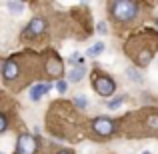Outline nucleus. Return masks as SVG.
Instances as JSON below:
<instances>
[{"label": "nucleus", "instance_id": "nucleus-1", "mask_svg": "<svg viewBox=\"0 0 158 154\" xmlns=\"http://www.w3.org/2000/svg\"><path fill=\"white\" fill-rule=\"evenodd\" d=\"M136 12H138V4L134 0H116V2H112V14L120 22L132 20L136 16Z\"/></svg>", "mask_w": 158, "mask_h": 154}, {"label": "nucleus", "instance_id": "nucleus-2", "mask_svg": "<svg viewBox=\"0 0 158 154\" xmlns=\"http://www.w3.org/2000/svg\"><path fill=\"white\" fill-rule=\"evenodd\" d=\"M92 86H94V90H96L100 96H104V98L112 96V94H114V90H116L114 80H112L110 76H106V74H94Z\"/></svg>", "mask_w": 158, "mask_h": 154}, {"label": "nucleus", "instance_id": "nucleus-3", "mask_svg": "<svg viewBox=\"0 0 158 154\" xmlns=\"http://www.w3.org/2000/svg\"><path fill=\"white\" fill-rule=\"evenodd\" d=\"M36 148H38V144L30 134H22L16 142V154H34Z\"/></svg>", "mask_w": 158, "mask_h": 154}, {"label": "nucleus", "instance_id": "nucleus-4", "mask_svg": "<svg viewBox=\"0 0 158 154\" xmlns=\"http://www.w3.org/2000/svg\"><path fill=\"white\" fill-rule=\"evenodd\" d=\"M92 128H94V132L100 134V136H110L112 132H114V122H112L110 118H106V116H100V118L92 120Z\"/></svg>", "mask_w": 158, "mask_h": 154}, {"label": "nucleus", "instance_id": "nucleus-5", "mask_svg": "<svg viewBox=\"0 0 158 154\" xmlns=\"http://www.w3.org/2000/svg\"><path fill=\"white\" fill-rule=\"evenodd\" d=\"M46 30V22L42 18H32L30 24L26 26V36H38Z\"/></svg>", "mask_w": 158, "mask_h": 154}, {"label": "nucleus", "instance_id": "nucleus-6", "mask_svg": "<svg viewBox=\"0 0 158 154\" xmlns=\"http://www.w3.org/2000/svg\"><path fill=\"white\" fill-rule=\"evenodd\" d=\"M2 76L6 78V80H14L16 76H18V64H16L14 60H6L2 66Z\"/></svg>", "mask_w": 158, "mask_h": 154}, {"label": "nucleus", "instance_id": "nucleus-7", "mask_svg": "<svg viewBox=\"0 0 158 154\" xmlns=\"http://www.w3.org/2000/svg\"><path fill=\"white\" fill-rule=\"evenodd\" d=\"M48 92H50V84H34L30 88V98L32 100H40V98Z\"/></svg>", "mask_w": 158, "mask_h": 154}, {"label": "nucleus", "instance_id": "nucleus-8", "mask_svg": "<svg viewBox=\"0 0 158 154\" xmlns=\"http://www.w3.org/2000/svg\"><path fill=\"white\" fill-rule=\"evenodd\" d=\"M84 74H86V66H76V68H72L68 72V78L72 82H80L84 78Z\"/></svg>", "mask_w": 158, "mask_h": 154}, {"label": "nucleus", "instance_id": "nucleus-9", "mask_svg": "<svg viewBox=\"0 0 158 154\" xmlns=\"http://www.w3.org/2000/svg\"><path fill=\"white\" fill-rule=\"evenodd\" d=\"M6 8L12 12V14H22L24 12V2H14V0H12V2L6 4Z\"/></svg>", "mask_w": 158, "mask_h": 154}, {"label": "nucleus", "instance_id": "nucleus-10", "mask_svg": "<svg viewBox=\"0 0 158 154\" xmlns=\"http://www.w3.org/2000/svg\"><path fill=\"white\" fill-rule=\"evenodd\" d=\"M48 72L52 74V76H58V74H62V64L58 60H50L48 62Z\"/></svg>", "mask_w": 158, "mask_h": 154}, {"label": "nucleus", "instance_id": "nucleus-11", "mask_svg": "<svg viewBox=\"0 0 158 154\" xmlns=\"http://www.w3.org/2000/svg\"><path fill=\"white\" fill-rule=\"evenodd\" d=\"M102 52H104V44H102V42H96V44H92V46H90V50H88V54H90V56H100Z\"/></svg>", "mask_w": 158, "mask_h": 154}, {"label": "nucleus", "instance_id": "nucleus-12", "mask_svg": "<svg viewBox=\"0 0 158 154\" xmlns=\"http://www.w3.org/2000/svg\"><path fill=\"white\" fill-rule=\"evenodd\" d=\"M150 58H152V52H150V50H144V52H140V56H138V62H140V64H144V66H146L148 62H150Z\"/></svg>", "mask_w": 158, "mask_h": 154}, {"label": "nucleus", "instance_id": "nucleus-13", "mask_svg": "<svg viewBox=\"0 0 158 154\" xmlns=\"http://www.w3.org/2000/svg\"><path fill=\"white\" fill-rule=\"evenodd\" d=\"M148 126L150 128H154V130H158V116H148Z\"/></svg>", "mask_w": 158, "mask_h": 154}, {"label": "nucleus", "instance_id": "nucleus-14", "mask_svg": "<svg viewBox=\"0 0 158 154\" xmlns=\"http://www.w3.org/2000/svg\"><path fill=\"white\" fill-rule=\"evenodd\" d=\"M74 104H76L78 108H86V104H88V102H86L84 96H76V98H74Z\"/></svg>", "mask_w": 158, "mask_h": 154}, {"label": "nucleus", "instance_id": "nucleus-15", "mask_svg": "<svg viewBox=\"0 0 158 154\" xmlns=\"http://www.w3.org/2000/svg\"><path fill=\"white\" fill-rule=\"evenodd\" d=\"M128 76H130V78H132L134 82H140V80H142V78H140V74L136 72L134 68H128Z\"/></svg>", "mask_w": 158, "mask_h": 154}, {"label": "nucleus", "instance_id": "nucleus-16", "mask_svg": "<svg viewBox=\"0 0 158 154\" xmlns=\"http://www.w3.org/2000/svg\"><path fill=\"white\" fill-rule=\"evenodd\" d=\"M56 88H58V92H60V94H64L66 90H68V84H66L64 80H58L56 82Z\"/></svg>", "mask_w": 158, "mask_h": 154}, {"label": "nucleus", "instance_id": "nucleus-17", "mask_svg": "<svg viewBox=\"0 0 158 154\" xmlns=\"http://www.w3.org/2000/svg\"><path fill=\"white\" fill-rule=\"evenodd\" d=\"M122 102H124V98H114V100L108 102V108H110V110H112V108H118Z\"/></svg>", "mask_w": 158, "mask_h": 154}, {"label": "nucleus", "instance_id": "nucleus-18", "mask_svg": "<svg viewBox=\"0 0 158 154\" xmlns=\"http://www.w3.org/2000/svg\"><path fill=\"white\" fill-rule=\"evenodd\" d=\"M96 32H98V34H106V22H98L96 24Z\"/></svg>", "mask_w": 158, "mask_h": 154}, {"label": "nucleus", "instance_id": "nucleus-19", "mask_svg": "<svg viewBox=\"0 0 158 154\" xmlns=\"http://www.w3.org/2000/svg\"><path fill=\"white\" fill-rule=\"evenodd\" d=\"M6 128H8V118H6V114H4V112H2V126H0V130H6Z\"/></svg>", "mask_w": 158, "mask_h": 154}, {"label": "nucleus", "instance_id": "nucleus-20", "mask_svg": "<svg viewBox=\"0 0 158 154\" xmlns=\"http://www.w3.org/2000/svg\"><path fill=\"white\" fill-rule=\"evenodd\" d=\"M58 154H72V152H58Z\"/></svg>", "mask_w": 158, "mask_h": 154}, {"label": "nucleus", "instance_id": "nucleus-21", "mask_svg": "<svg viewBox=\"0 0 158 154\" xmlns=\"http://www.w3.org/2000/svg\"><path fill=\"white\" fill-rule=\"evenodd\" d=\"M142 154H150V152H148V150H146V152H142Z\"/></svg>", "mask_w": 158, "mask_h": 154}]
</instances>
